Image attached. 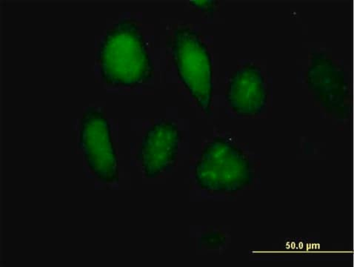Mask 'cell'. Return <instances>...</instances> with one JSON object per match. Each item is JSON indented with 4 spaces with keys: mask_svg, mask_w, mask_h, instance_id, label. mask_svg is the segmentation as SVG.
I'll return each mask as SVG.
<instances>
[{
    "mask_svg": "<svg viewBox=\"0 0 354 267\" xmlns=\"http://www.w3.org/2000/svg\"><path fill=\"white\" fill-rule=\"evenodd\" d=\"M100 76L113 87L133 89L149 83L154 66L140 25L124 18L102 37L97 51Z\"/></svg>",
    "mask_w": 354,
    "mask_h": 267,
    "instance_id": "6da1fadb",
    "label": "cell"
},
{
    "mask_svg": "<svg viewBox=\"0 0 354 267\" xmlns=\"http://www.w3.org/2000/svg\"><path fill=\"white\" fill-rule=\"evenodd\" d=\"M172 59L177 75L205 114L212 115L213 61L199 33L187 26L176 28L171 38Z\"/></svg>",
    "mask_w": 354,
    "mask_h": 267,
    "instance_id": "7a4b0ae2",
    "label": "cell"
},
{
    "mask_svg": "<svg viewBox=\"0 0 354 267\" xmlns=\"http://www.w3.org/2000/svg\"><path fill=\"white\" fill-rule=\"evenodd\" d=\"M254 178L252 164L233 142L214 138L204 147L195 167V179L201 189L232 194L249 186Z\"/></svg>",
    "mask_w": 354,
    "mask_h": 267,
    "instance_id": "3957f363",
    "label": "cell"
},
{
    "mask_svg": "<svg viewBox=\"0 0 354 267\" xmlns=\"http://www.w3.org/2000/svg\"><path fill=\"white\" fill-rule=\"evenodd\" d=\"M80 128L79 147L91 172L102 183H117L119 161L105 114L97 108H87Z\"/></svg>",
    "mask_w": 354,
    "mask_h": 267,
    "instance_id": "277c9868",
    "label": "cell"
},
{
    "mask_svg": "<svg viewBox=\"0 0 354 267\" xmlns=\"http://www.w3.org/2000/svg\"><path fill=\"white\" fill-rule=\"evenodd\" d=\"M308 88L327 111L343 116L348 109L350 85L344 68L324 51H315L306 73Z\"/></svg>",
    "mask_w": 354,
    "mask_h": 267,
    "instance_id": "5b68a950",
    "label": "cell"
},
{
    "mask_svg": "<svg viewBox=\"0 0 354 267\" xmlns=\"http://www.w3.org/2000/svg\"><path fill=\"white\" fill-rule=\"evenodd\" d=\"M180 141L181 131L171 120H158L145 131L138 154L145 178H157L174 169Z\"/></svg>",
    "mask_w": 354,
    "mask_h": 267,
    "instance_id": "8992f818",
    "label": "cell"
},
{
    "mask_svg": "<svg viewBox=\"0 0 354 267\" xmlns=\"http://www.w3.org/2000/svg\"><path fill=\"white\" fill-rule=\"evenodd\" d=\"M225 99L239 117L253 118L265 111L268 91L262 69L246 64L234 71L228 80Z\"/></svg>",
    "mask_w": 354,
    "mask_h": 267,
    "instance_id": "52a82bcc",
    "label": "cell"
},
{
    "mask_svg": "<svg viewBox=\"0 0 354 267\" xmlns=\"http://www.w3.org/2000/svg\"><path fill=\"white\" fill-rule=\"evenodd\" d=\"M189 3L192 6L204 13H214L218 3L215 0H193Z\"/></svg>",
    "mask_w": 354,
    "mask_h": 267,
    "instance_id": "ba28073f",
    "label": "cell"
}]
</instances>
